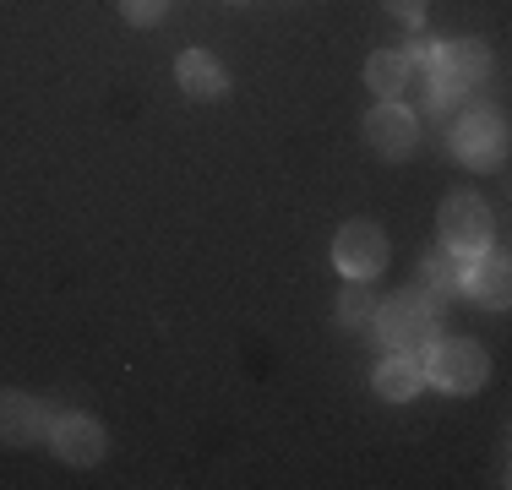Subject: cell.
Returning a JSON list of instances; mask_svg holds the SVG:
<instances>
[{"label":"cell","mask_w":512,"mask_h":490,"mask_svg":"<svg viewBox=\"0 0 512 490\" xmlns=\"http://www.w3.org/2000/svg\"><path fill=\"white\" fill-rule=\"evenodd\" d=\"M485 66H491V55H485V44H474V39L431 44V66H425V104H431L436 115L453 109L458 98L485 77Z\"/></svg>","instance_id":"6da1fadb"},{"label":"cell","mask_w":512,"mask_h":490,"mask_svg":"<svg viewBox=\"0 0 512 490\" xmlns=\"http://www.w3.org/2000/svg\"><path fill=\"white\" fill-rule=\"evenodd\" d=\"M376 333L387 349H420L436 338V300L425 289H404L393 300H376Z\"/></svg>","instance_id":"7a4b0ae2"},{"label":"cell","mask_w":512,"mask_h":490,"mask_svg":"<svg viewBox=\"0 0 512 490\" xmlns=\"http://www.w3.org/2000/svg\"><path fill=\"white\" fill-rule=\"evenodd\" d=\"M420 371H425V382H436L442 392L463 398V392H480L485 387L491 360H485V349H480V343H469V338H447V343L431 338V354H425Z\"/></svg>","instance_id":"3957f363"},{"label":"cell","mask_w":512,"mask_h":490,"mask_svg":"<svg viewBox=\"0 0 512 490\" xmlns=\"http://www.w3.org/2000/svg\"><path fill=\"white\" fill-rule=\"evenodd\" d=\"M442 245L458 256H480L491 251V207L474 191H453L442 202Z\"/></svg>","instance_id":"277c9868"},{"label":"cell","mask_w":512,"mask_h":490,"mask_svg":"<svg viewBox=\"0 0 512 490\" xmlns=\"http://www.w3.org/2000/svg\"><path fill=\"white\" fill-rule=\"evenodd\" d=\"M453 153L463 158V164H474V169L502 164V153H507V126H502V115H491V109H469V115H458V126H453Z\"/></svg>","instance_id":"5b68a950"},{"label":"cell","mask_w":512,"mask_h":490,"mask_svg":"<svg viewBox=\"0 0 512 490\" xmlns=\"http://www.w3.org/2000/svg\"><path fill=\"white\" fill-rule=\"evenodd\" d=\"M333 262L344 278H376L387 267V235L376 224H344L333 240Z\"/></svg>","instance_id":"8992f818"},{"label":"cell","mask_w":512,"mask_h":490,"mask_svg":"<svg viewBox=\"0 0 512 490\" xmlns=\"http://www.w3.org/2000/svg\"><path fill=\"white\" fill-rule=\"evenodd\" d=\"M365 142H371L382 158H409L414 142H420V126H414V115L398 104V98H382V104L365 115Z\"/></svg>","instance_id":"52a82bcc"},{"label":"cell","mask_w":512,"mask_h":490,"mask_svg":"<svg viewBox=\"0 0 512 490\" xmlns=\"http://www.w3.org/2000/svg\"><path fill=\"white\" fill-rule=\"evenodd\" d=\"M50 447L66 463L88 469V463L104 458V425L93 420V414H60V420H50Z\"/></svg>","instance_id":"ba28073f"},{"label":"cell","mask_w":512,"mask_h":490,"mask_svg":"<svg viewBox=\"0 0 512 490\" xmlns=\"http://www.w3.org/2000/svg\"><path fill=\"white\" fill-rule=\"evenodd\" d=\"M39 436H50V409L28 392H6L0 398V441L6 447H33Z\"/></svg>","instance_id":"9c48e42d"},{"label":"cell","mask_w":512,"mask_h":490,"mask_svg":"<svg viewBox=\"0 0 512 490\" xmlns=\"http://www.w3.org/2000/svg\"><path fill=\"white\" fill-rule=\"evenodd\" d=\"M175 77H180V88H186L191 98H224L229 93L224 60L207 55V49H186V55L175 60Z\"/></svg>","instance_id":"30bf717a"},{"label":"cell","mask_w":512,"mask_h":490,"mask_svg":"<svg viewBox=\"0 0 512 490\" xmlns=\"http://www.w3.org/2000/svg\"><path fill=\"white\" fill-rule=\"evenodd\" d=\"M463 294H474L480 305H496L502 311L507 305V256L496 251H480L463 262Z\"/></svg>","instance_id":"8fae6325"},{"label":"cell","mask_w":512,"mask_h":490,"mask_svg":"<svg viewBox=\"0 0 512 490\" xmlns=\"http://www.w3.org/2000/svg\"><path fill=\"white\" fill-rule=\"evenodd\" d=\"M414 82V60L404 49H376L371 60H365V88L376 98H404Z\"/></svg>","instance_id":"7c38bea8"},{"label":"cell","mask_w":512,"mask_h":490,"mask_svg":"<svg viewBox=\"0 0 512 490\" xmlns=\"http://www.w3.org/2000/svg\"><path fill=\"white\" fill-rule=\"evenodd\" d=\"M463 262H469V256L447 251V245H431V251H425V262H420V289L436 294V300H453V294H463Z\"/></svg>","instance_id":"4fadbf2b"},{"label":"cell","mask_w":512,"mask_h":490,"mask_svg":"<svg viewBox=\"0 0 512 490\" xmlns=\"http://www.w3.org/2000/svg\"><path fill=\"white\" fill-rule=\"evenodd\" d=\"M420 387H425V371H420V360H409V354H393V360L376 365V392H382L387 403H409Z\"/></svg>","instance_id":"5bb4252c"},{"label":"cell","mask_w":512,"mask_h":490,"mask_svg":"<svg viewBox=\"0 0 512 490\" xmlns=\"http://www.w3.org/2000/svg\"><path fill=\"white\" fill-rule=\"evenodd\" d=\"M333 316L344 327H365L376 316V294H371V278H349L344 284V294L333 300Z\"/></svg>","instance_id":"9a60e30c"},{"label":"cell","mask_w":512,"mask_h":490,"mask_svg":"<svg viewBox=\"0 0 512 490\" xmlns=\"http://www.w3.org/2000/svg\"><path fill=\"white\" fill-rule=\"evenodd\" d=\"M169 0H120V17L131 22V28H153V22H164Z\"/></svg>","instance_id":"2e32d148"},{"label":"cell","mask_w":512,"mask_h":490,"mask_svg":"<svg viewBox=\"0 0 512 490\" xmlns=\"http://www.w3.org/2000/svg\"><path fill=\"white\" fill-rule=\"evenodd\" d=\"M425 6H431V0H387V11H393L398 22H409V28L425 22Z\"/></svg>","instance_id":"e0dca14e"}]
</instances>
